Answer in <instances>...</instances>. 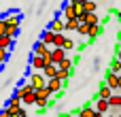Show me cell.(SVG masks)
Listing matches in <instances>:
<instances>
[{
	"instance_id": "d4e9b609",
	"label": "cell",
	"mask_w": 121,
	"mask_h": 117,
	"mask_svg": "<svg viewBox=\"0 0 121 117\" xmlns=\"http://www.w3.org/2000/svg\"><path fill=\"white\" fill-rule=\"evenodd\" d=\"M87 47H89L87 43H79V45H77V51H79V53H83V51H85Z\"/></svg>"
},
{
	"instance_id": "7a4b0ae2",
	"label": "cell",
	"mask_w": 121,
	"mask_h": 117,
	"mask_svg": "<svg viewBox=\"0 0 121 117\" xmlns=\"http://www.w3.org/2000/svg\"><path fill=\"white\" fill-rule=\"evenodd\" d=\"M104 83H106L113 92H117V72H113V70L106 68V72H104Z\"/></svg>"
},
{
	"instance_id": "8992f818",
	"label": "cell",
	"mask_w": 121,
	"mask_h": 117,
	"mask_svg": "<svg viewBox=\"0 0 121 117\" xmlns=\"http://www.w3.org/2000/svg\"><path fill=\"white\" fill-rule=\"evenodd\" d=\"M6 109H9V113H19V111H21V100H19L17 96H11Z\"/></svg>"
},
{
	"instance_id": "d6986e66",
	"label": "cell",
	"mask_w": 121,
	"mask_h": 117,
	"mask_svg": "<svg viewBox=\"0 0 121 117\" xmlns=\"http://www.w3.org/2000/svg\"><path fill=\"white\" fill-rule=\"evenodd\" d=\"M0 47H4V49H11V47H13V36H6V34H2V36H0Z\"/></svg>"
},
{
	"instance_id": "9c48e42d",
	"label": "cell",
	"mask_w": 121,
	"mask_h": 117,
	"mask_svg": "<svg viewBox=\"0 0 121 117\" xmlns=\"http://www.w3.org/2000/svg\"><path fill=\"white\" fill-rule=\"evenodd\" d=\"M94 109H96L98 113H108V100L96 98V100H94Z\"/></svg>"
},
{
	"instance_id": "ffe728a7",
	"label": "cell",
	"mask_w": 121,
	"mask_h": 117,
	"mask_svg": "<svg viewBox=\"0 0 121 117\" xmlns=\"http://www.w3.org/2000/svg\"><path fill=\"white\" fill-rule=\"evenodd\" d=\"M108 70H113V72H117V75H119V72H121V60L113 58V60H111V64H108Z\"/></svg>"
},
{
	"instance_id": "d6a6232c",
	"label": "cell",
	"mask_w": 121,
	"mask_h": 117,
	"mask_svg": "<svg viewBox=\"0 0 121 117\" xmlns=\"http://www.w3.org/2000/svg\"><path fill=\"white\" fill-rule=\"evenodd\" d=\"M72 2H79V4H83V2H85V0H72Z\"/></svg>"
},
{
	"instance_id": "f546056e",
	"label": "cell",
	"mask_w": 121,
	"mask_h": 117,
	"mask_svg": "<svg viewBox=\"0 0 121 117\" xmlns=\"http://www.w3.org/2000/svg\"><path fill=\"white\" fill-rule=\"evenodd\" d=\"M57 117H72V115H70V113H60Z\"/></svg>"
},
{
	"instance_id": "e0dca14e",
	"label": "cell",
	"mask_w": 121,
	"mask_h": 117,
	"mask_svg": "<svg viewBox=\"0 0 121 117\" xmlns=\"http://www.w3.org/2000/svg\"><path fill=\"white\" fill-rule=\"evenodd\" d=\"M62 49H64L66 53H70V51L74 49V38H70V36H66V38H64V45H62Z\"/></svg>"
},
{
	"instance_id": "2e32d148",
	"label": "cell",
	"mask_w": 121,
	"mask_h": 117,
	"mask_svg": "<svg viewBox=\"0 0 121 117\" xmlns=\"http://www.w3.org/2000/svg\"><path fill=\"white\" fill-rule=\"evenodd\" d=\"M64 38H66V36H64L62 32H55V34H53V43H51V47H62V45H64Z\"/></svg>"
},
{
	"instance_id": "5b68a950",
	"label": "cell",
	"mask_w": 121,
	"mask_h": 117,
	"mask_svg": "<svg viewBox=\"0 0 121 117\" xmlns=\"http://www.w3.org/2000/svg\"><path fill=\"white\" fill-rule=\"evenodd\" d=\"M45 64H47V62H45L43 55H34V53H32V58H30V70H40Z\"/></svg>"
},
{
	"instance_id": "4316f807",
	"label": "cell",
	"mask_w": 121,
	"mask_h": 117,
	"mask_svg": "<svg viewBox=\"0 0 121 117\" xmlns=\"http://www.w3.org/2000/svg\"><path fill=\"white\" fill-rule=\"evenodd\" d=\"M11 115V113H9V109H6V107H4V109H0V117H9Z\"/></svg>"
},
{
	"instance_id": "f1b7e54d",
	"label": "cell",
	"mask_w": 121,
	"mask_h": 117,
	"mask_svg": "<svg viewBox=\"0 0 121 117\" xmlns=\"http://www.w3.org/2000/svg\"><path fill=\"white\" fill-rule=\"evenodd\" d=\"M91 117H104V113H98V111H94V115Z\"/></svg>"
},
{
	"instance_id": "ac0fdd59",
	"label": "cell",
	"mask_w": 121,
	"mask_h": 117,
	"mask_svg": "<svg viewBox=\"0 0 121 117\" xmlns=\"http://www.w3.org/2000/svg\"><path fill=\"white\" fill-rule=\"evenodd\" d=\"M34 94H36V98H45V100L51 96V92L47 90V85H45V87H36V90H34Z\"/></svg>"
},
{
	"instance_id": "8fae6325",
	"label": "cell",
	"mask_w": 121,
	"mask_h": 117,
	"mask_svg": "<svg viewBox=\"0 0 121 117\" xmlns=\"http://www.w3.org/2000/svg\"><path fill=\"white\" fill-rule=\"evenodd\" d=\"M77 26H79V19H77V17L64 19V30H66V32H74V30H77Z\"/></svg>"
},
{
	"instance_id": "484cf974",
	"label": "cell",
	"mask_w": 121,
	"mask_h": 117,
	"mask_svg": "<svg viewBox=\"0 0 121 117\" xmlns=\"http://www.w3.org/2000/svg\"><path fill=\"white\" fill-rule=\"evenodd\" d=\"M4 30H6V23H4V19H0V36L4 34Z\"/></svg>"
},
{
	"instance_id": "cb8c5ba5",
	"label": "cell",
	"mask_w": 121,
	"mask_h": 117,
	"mask_svg": "<svg viewBox=\"0 0 121 117\" xmlns=\"http://www.w3.org/2000/svg\"><path fill=\"white\" fill-rule=\"evenodd\" d=\"M70 60H72V68H74V66H79V62H81V53L77 51V55H74V58H70Z\"/></svg>"
},
{
	"instance_id": "5bb4252c",
	"label": "cell",
	"mask_w": 121,
	"mask_h": 117,
	"mask_svg": "<svg viewBox=\"0 0 121 117\" xmlns=\"http://www.w3.org/2000/svg\"><path fill=\"white\" fill-rule=\"evenodd\" d=\"M34 102H36V94H34V90H30L28 94L21 96V104H34Z\"/></svg>"
},
{
	"instance_id": "7c38bea8",
	"label": "cell",
	"mask_w": 121,
	"mask_h": 117,
	"mask_svg": "<svg viewBox=\"0 0 121 117\" xmlns=\"http://www.w3.org/2000/svg\"><path fill=\"white\" fill-rule=\"evenodd\" d=\"M53 34H55V32L47 28V30H43V32H40V40H43L45 45H49V47H51V43H53Z\"/></svg>"
},
{
	"instance_id": "4fadbf2b",
	"label": "cell",
	"mask_w": 121,
	"mask_h": 117,
	"mask_svg": "<svg viewBox=\"0 0 121 117\" xmlns=\"http://www.w3.org/2000/svg\"><path fill=\"white\" fill-rule=\"evenodd\" d=\"M119 104H121V92H113V94L108 96V109L119 107Z\"/></svg>"
},
{
	"instance_id": "3957f363",
	"label": "cell",
	"mask_w": 121,
	"mask_h": 117,
	"mask_svg": "<svg viewBox=\"0 0 121 117\" xmlns=\"http://www.w3.org/2000/svg\"><path fill=\"white\" fill-rule=\"evenodd\" d=\"M40 72H43V77H45V79H51V77H55V75H57V64L49 62V64H45V66L40 68Z\"/></svg>"
},
{
	"instance_id": "836d02e7",
	"label": "cell",
	"mask_w": 121,
	"mask_h": 117,
	"mask_svg": "<svg viewBox=\"0 0 121 117\" xmlns=\"http://www.w3.org/2000/svg\"><path fill=\"white\" fill-rule=\"evenodd\" d=\"M72 117H83V115H81V113H77V115H72Z\"/></svg>"
},
{
	"instance_id": "603a6c76",
	"label": "cell",
	"mask_w": 121,
	"mask_h": 117,
	"mask_svg": "<svg viewBox=\"0 0 121 117\" xmlns=\"http://www.w3.org/2000/svg\"><path fill=\"white\" fill-rule=\"evenodd\" d=\"M72 4H74V15L81 17V15L85 13V11H83V4H79V2H72Z\"/></svg>"
},
{
	"instance_id": "ba28073f",
	"label": "cell",
	"mask_w": 121,
	"mask_h": 117,
	"mask_svg": "<svg viewBox=\"0 0 121 117\" xmlns=\"http://www.w3.org/2000/svg\"><path fill=\"white\" fill-rule=\"evenodd\" d=\"M96 94H98V98H104V100H108V96L113 94V90H111V87H108V85L102 81V83L98 85V92H96Z\"/></svg>"
},
{
	"instance_id": "4dcf8cb0",
	"label": "cell",
	"mask_w": 121,
	"mask_h": 117,
	"mask_svg": "<svg viewBox=\"0 0 121 117\" xmlns=\"http://www.w3.org/2000/svg\"><path fill=\"white\" fill-rule=\"evenodd\" d=\"M115 58H117V60H121V49L117 51V53H115Z\"/></svg>"
},
{
	"instance_id": "30bf717a",
	"label": "cell",
	"mask_w": 121,
	"mask_h": 117,
	"mask_svg": "<svg viewBox=\"0 0 121 117\" xmlns=\"http://www.w3.org/2000/svg\"><path fill=\"white\" fill-rule=\"evenodd\" d=\"M62 58H66V51H64L62 47H53V49H51V62H53V64H57Z\"/></svg>"
},
{
	"instance_id": "277c9868",
	"label": "cell",
	"mask_w": 121,
	"mask_h": 117,
	"mask_svg": "<svg viewBox=\"0 0 121 117\" xmlns=\"http://www.w3.org/2000/svg\"><path fill=\"white\" fill-rule=\"evenodd\" d=\"M62 17H64V19L77 17V15H74V4H72V0H66V2H64V6H62Z\"/></svg>"
},
{
	"instance_id": "52a82bcc",
	"label": "cell",
	"mask_w": 121,
	"mask_h": 117,
	"mask_svg": "<svg viewBox=\"0 0 121 117\" xmlns=\"http://www.w3.org/2000/svg\"><path fill=\"white\" fill-rule=\"evenodd\" d=\"M49 30H53V32H64V19H62L60 15H55V19H51V23H49Z\"/></svg>"
},
{
	"instance_id": "e575fe53",
	"label": "cell",
	"mask_w": 121,
	"mask_h": 117,
	"mask_svg": "<svg viewBox=\"0 0 121 117\" xmlns=\"http://www.w3.org/2000/svg\"><path fill=\"white\" fill-rule=\"evenodd\" d=\"M119 111H121V104H119Z\"/></svg>"
},
{
	"instance_id": "44dd1931",
	"label": "cell",
	"mask_w": 121,
	"mask_h": 117,
	"mask_svg": "<svg viewBox=\"0 0 121 117\" xmlns=\"http://www.w3.org/2000/svg\"><path fill=\"white\" fill-rule=\"evenodd\" d=\"M98 9V2H94V0H85L83 2V11L85 13H91V11H96Z\"/></svg>"
},
{
	"instance_id": "7402d4cb",
	"label": "cell",
	"mask_w": 121,
	"mask_h": 117,
	"mask_svg": "<svg viewBox=\"0 0 121 117\" xmlns=\"http://www.w3.org/2000/svg\"><path fill=\"white\" fill-rule=\"evenodd\" d=\"M6 60H9V49L0 47V66H2V64H6Z\"/></svg>"
},
{
	"instance_id": "1f68e13d",
	"label": "cell",
	"mask_w": 121,
	"mask_h": 117,
	"mask_svg": "<svg viewBox=\"0 0 121 117\" xmlns=\"http://www.w3.org/2000/svg\"><path fill=\"white\" fill-rule=\"evenodd\" d=\"M9 117H19V113H11V115H9Z\"/></svg>"
},
{
	"instance_id": "9a60e30c",
	"label": "cell",
	"mask_w": 121,
	"mask_h": 117,
	"mask_svg": "<svg viewBox=\"0 0 121 117\" xmlns=\"http://www.w3.org/2000/svg\"><path fill=\"white\" fill-rule=\"evenodd\" d=\"M74 32H79L81 36H87V32H89V23H87V21H79V26H77Z\"/></svg>"
},
{
	"instance_id": "6da1fadb",
	"label": "cell",
	"mask_w": 121,
	"mask_h": 117,
	"mask_svg": "<svg viewBox=\"0 0 121 117\" xmlns=\"http://www.w3.org/2000/svg\"><path fill=\"white\" fill-rule=\"evenodd\" d=\"M28 83L36 90V87H45V85H47V79L43 77L40 70H30V72H28Z\"/></svg>"
},
{
	"instance_id": "83f0119b",
	"label": "cell",
	"mask_w": 121,
	"mask_h": 117,
	"mask_svg": "<svg viewBox=\"0 0 121 117\" xmlns=\"http://www.w3.org/2000/svg\"><path fill=\"white\" fill-rule=\"evenodd\" d=\"M117 92H121V72L117 75Z\"/></svg>"
}]
</instances>
